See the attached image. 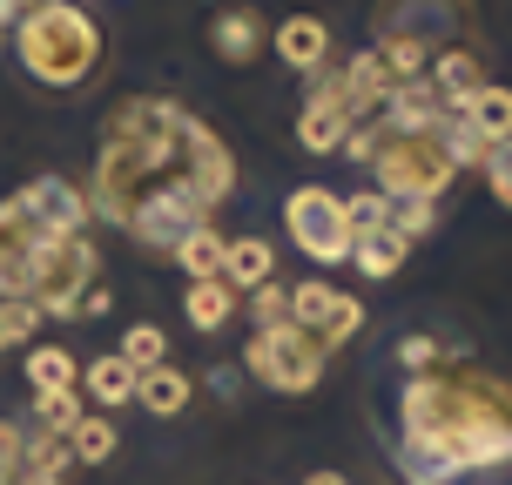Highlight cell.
<instances>
[{
	"label": "cell",
	"instance_id": "cell-1",
	"mask_svg": "<svg viewBox=\"0 0 512 485\" xmlns=\"http://www.w3.org/2000/svg\"><path fill=\"white\" fill-rule=\"evenodd\" d=\"M81 196L88 216L128 230L142 250L176 256L182 236L209 230V216L236 196V155L176 95H128L108 108L95 189Z\"/></svg>",
	"mask_w": 512,
	"mask_h": 485
},
{
	"label": "cell",
	"instance_id": "cell-2",
	"mask_svg": "<svg viewBox=\"0 0 512 485\" xmlns=\"http://www.w3.org/2000/svg\"><path fill=\"white\" fill-rule=\"evenodd\" d=\"M512 465V378L479 358L411 371L398 391V472L411 485H452Z\"/></svg>",
	"mask_w": 512,
	"mask_h": 485
},
{
	"label": "cell",
	"instance_id": "cell-3",
	"mask_svg": "<svg viewBox=\"0 0 512 485\" xmlns=\"http://www.w3.org/2000/svg\"><path fill=\"white\" fill-rule=\"evenodd\" d=\"M88 196L68 176H34L0 203V297L34 304L54 324H75L81 290H95Z\"/></svg>",
	"mask_w": 512,
	"mask_h": 485
},
{
	"label": "cell",
	"instance_id": "cell-4",
	"mask_svg": "<svg viewBox=\"0 0 512 485\" xmlns=\"http://www.w3.org/2000/svg\"><path fill=\"white\" fill-rule=\"evenodd\" d=\"M14 54L41 88H88L102 68V21L81 0H34L14 21Z\"/></svg>",
	"mask_w": 512,
	"mask_h": 485
},
{
	"label": "cell",
	"instance_id": "cell-5",
	"mask_svg": "<svg viewBox=\"0 0 512 485\" xmlns=\"http://www.w3.org/2000/svg\"><path fill=\"white\" fill-rule=\"evenodd\" d=\"M243 364H250L256 384H270V391H283V398H310V391L324 384L331 351H324L310 331H297V324H277V331H250Z\"/></svg>",
	"mask_w": 512,
	"mask_h": 485
},
{
	"label": "cell",
	"instance_id": "cell-6",
	"mask_svg": "<svg viewBox=\"0 0 512 485\" xmlns=\"http://www.w3.org/2000/svg\"><path fill=\"white\" fill-rule=\"evenodd\" d=\"M283 230H290V243H297L310 263H344V256H351V236H344V196L317 189V182H304V189L283 203Z\"/></svg>",
	"mask_w": 512,
	"mask_h": 485
},
{
	"label": "cell",
	"instance_id": "cell-7",
	"mask_svg": "<svg viewBox=\"0 0 512 485\" xmlns=\"http://www.w3.org/2000/svg\"><path fill=\"white\" fill-rule=\"evenodd\" d=\"M472 21V0H378V41H418L452 48V34Z\"/></svg>",
	"mask_w": 512,
	"mask_h": 485
},
{
	"label": "cell",
	"instance_id": "cell-8",
	"mask_svg": "<svg viewBox=\"0 0 512 485\" xmlns=\"http://www.w3.org/2000/svg\"><path fill=\"white\" fill-rule=\"evenodd\" d=\"M290 324L310 331L324 351H331V344H344V337L364 331V304L351 297V290L324 283V277H304V283H290Z\"/></svg>",
	"mask_w": 512,
	"mask_h": 485
},
{
	"label": "cell",
	"instance_id": "cell-9",
	"mask_svg": "<svg viewBox=\"0 0 512 485\" xmlns=\"http://www.w3.org/2000/svg\"><path fill=\"white\" fill-rule=\"evenodd\" d=\"M351 128H358V122H351V108H344V88H337V75H310L304 115H297V142H304L310 155H337Z\"/></svg>",
	"mask_w": 512,
	"mask_h": 485
},
{
	"label": "cell",
	"instance_id": "cell-10",
	"mask_svg": "<svg viewBox=\"0 0 512 485\" xmlns=\"http://www.w3.org/2000/svg\"><path fill=\"white\" fill-rule=\"evenodd\" d=\"M270 48L290 75H324V61H331V21H317V14H290V21L270 27Z\"/></svg>",
	"mask_w": 512,
	"mask_h": 485
},
{
	"label": "cell",
	"instance_id": "cell-11",
	"mask_svg": "<svg viewBox=\"0 0 512 485\" xmlns=\"http://www.w3.org/2000/svg\"><path fill=\"white\" fill-rule=\"evenodd\" d=\"M209 48L223 54L230 68H250L256 54L270 48V27H263V14H250V7H230V14L209 21Z\"/></svg>",
	"mask_w": 512,
	"mask_h": 485
},
{
	"label": "cell",
	"instance_id": "cell-12",
	"mask_svg": "<svg viewBox=\"0 0 512 485\" xmlns=\"http://www.w3.org/2000/svg\"><path fill=\"white\" fill-rule=\"evenodd\" d=\"M425 81L438 88V102H445V108H465V95H472V88H486V68H479V54H472V48H459V41H452V48L432 54Z\"/></svg>",
	"mask_w": 512,
	"mask_h": 485
},
{
	"label": "cell",
	"instance_id": "cell-13",
	"mask_svg": "<svg viewBox=\"0 0 512 485\" xmlns=\"http://www.w3.org/2000/svg\"><path fill=\"white\" fill-rule=\"evenodd\" d=\"M337 88H344V108H351V122H371V115L384 108V95H391V75H384L378 54L364 48L358 61H351V68L337 75Z\"/></svg>",
	"mask_w": 512,
	"mask_h": 485
},
{
	"label": "cell",
	"instance_id": "cell-14",
	"mask_svg": "<svg viewBox=\"0 0 512 485\" xmlns=\"http://www.w3.org/2000/svg\"><path fill=\"white\" fill-rule=\"evenodd\" d=\"M189 398H196V378H189V371H176V364H155V371H142V378H135V405L155 411V418H182V411H189Z\"/></svg>",
	"mask_w": 512,
	"mask_h": 485
},
{
	"label": "cell",
	"instance_id": "cell-15",
	"mask_svg": "<svg viewBox=\"0 0 512 485\" xmlns=\"http://www.w3.org/2000/svg\"><path fill=\"white\" fill-rule=\"evenodd\" d=\"M223 283H230V290H263V283H277V250H270L263 236H230Z\"/></svg>",
	"mask_w": 512,
	"mask_h": 485
},
{
	"label": "cell",
	"instance_id": "cell-16",
	"mask_svg": "<svg viewBox=\"0 0 512 485\" xmlns=\"http://www.w3.org/2000/svg\"><path fill=\"white\" fill-rule=\"evenodd\" d=\"M459 122L472 128V135H486V142H506V135H512V88H499V81L472 88L465 108H459Z\"/></svg>",
	"mask_w": 512,
	"mask_h": 485
},
{
	"label": "cell",
	"instance_id": "cell-17",
	"mask_svg": "<svg viewBox=\"0 0 512 485\" xmlns=\"http://www.w3.org/2000/svg\"><path fill=\"white\" fill-rule=\"evenodd\" d=\"M182 317H189L203 337L223 331V324L236 317V290H230L223 277H216V283H189V290H182Z\"/></svg>",
	"mask_w": 512,
	"mask_h": 485
},
{
	"label": "cell",
	"instance_id": "cell-18",
	"mask_svg": "<svg viewBox=\"0 0 512 485\" xmlns=\"http://www.w3.org/2000/svg\"><path fill=\"white\" fill-rule=\"evenodd\" d=\"M223 256H230V236L216 230V223L176 243V263L189 270V283H216V277H223Z\"/></svg>",
	"mask_w": 512,
	"mask_h": 485
},
{
	"label": "cell",
	"instance_id": "cell-19",
	"mask_svg": "<svg viewBox=\"0 0 512 485\" xmlns=\"http://www.w3.org/2000/svg\"><path fill=\"white\" fill-rule=\"evenodd\" d=\"M81 391H88L102 411H122L128 398H135V371H128V364L108 351V358H95L88 371H81Z\"/></svg>",
	"mask_w": 512,
	"mask_h": 485
},
{
	"label": "cell",
	"instance_id": "cell-20",
	"mask_svg": "<svg viewBox=\"0 0 512 485\" xmlns=\"http://www.w3.org/2000/svg\"><path fill=\"white\" fill-rule=\"evenodd\" d=\"M27 384H34V398H48V391H75V358H68L61 344L27 351Z\"/></svg>",
	"mask_w": 512,
	"mask_h": 485
},
{
	"label": "cell",
	"instance_id": "cell-21",
	"mask_svg": "<svg viewBox=\"0 0 512 485\" xmlns=\"http://www.w3.org/2000/svg\"><path fill=\"white\" fill-rule=\"evenodd\" d=\"M411 256V243H398V236L384 230V236H364V243H351V263H358V277H398V263Z\"/></svg>",
	"mask_w": 512,
	"mask_h": 485
},
{
	"label": "cell",
	"instance_id": "cell-22",
	"mask_svg": "<svg viewBox=\"0 0 512 485\" xmlns=\"http://www.w3.org/2000/svg\"><path fill=\"white\" fill-rule=\"evenodd\" d=\"M384 223H391V203H384L378 189L344 196V236H351V243H364V236H384Z\"/></svg>",
	"mask_w": 512,
	"mask_h": 485
},
{
	"label": "cell",
	"instance_id": "cell-23",
	"mask_svg": "<svg viewBox=\"0 0 512 485\" xmlns=\"http://www.w3.org/2000/svg\"><path fill=\"white\" fill-rule=\"evenodd\" d=\"M81 418H88V411H81L75 391H48V398H34V432H48V438H68Z\"/></svg>",
	"mask_w": 512,
	"mask_h": 485
},
{
	"label": "cell",
	"instance_id": "cell-24",
	"mask_svg": "<svg viewBox=\"0 0 512 485\" xmlns=\"http://www.w3.org/2000/svg\"><path fill=\"white\" fill-rule=\"evenodd\" d=\"M68 459L108 465V459H115V425H108V418H81L75 432H68Z\"/></svg>",
	"mask_w": 512,
	"mask_h": 485
},
{
	"label": "cell",
	"instance_id": "cell-25",
	"mask_svg": "<svg viewBox=\"0 0 512 485\" xmlns=\"http://www.w3.org/2000/svg\"><path fill=\"white\" fill-rule=\"evenodd\" d=\"M162 351H169V337H162V324H135V331L122 337V351H115V358H122L128 371L142 378V371H155V364H162Z\"/></svg>",
	"mask_w": 512,
	"mask_h": 485
},
{
	"label": "cell",
	"instance_id": "cell-26",
	"mask_svg": "<svg viewBox=\"0 0 512 485\" xmlns=\"http://www.w3.org/2000/svg\"><path fill=\"white\" fill-rule=\"evenodd\" d=\"M438 209L445 203H391V223H384V230L398 236V243H418V236L438 230Z\"/></svg>",
	"mask_w": 512,
	"mask_h": 485
},
{
	"label": "cell",
	"instance_id": "cell-27",
	"mask_svg": "<svg viewBox=\"0 0 512 485\" xmlns=\"http://www.w3.org/2000/svg\"><path fill=\"white\" fill-rule=\"evenodd\" d=\"M250 317H256V331H277V324H290V290H283V283H263V290H250Z\"/></svg>",
	"mask_w": 512,
	"mask_h": 485
},
{
	"label": "cell",
	"instance_id": "cell-28",
	"mask_svg": "<svg viewBox=\"0 0 512 485\" xmlns=\"http://www.w3.org/2000/svg\"><path fill=\"white\" fill-rule=\"evenodd\" d=\"M34 324H41V310H34V304H14V297H0V351L27 344V337H34Z\"/></svg>",
	"mask_w": 512,
	"mask_h": 485
},
{
	"label": "cell",
	"instance_id": "cell-29",
	"mask_svg": "<svg viewBox=\"0 0 512 485\" xmlns=\"http://www.w3.org/2000/svg\"><path fill=\"white\" fill-rule=\"evenodd\" d=\"M27 479V432L21 425H0V485Z\"/></svg>",
	"mask_w": 512,
	"mask_h": 485
},
{
	"label": "cell",
	"instance_id": "cell-30",
	"mask_svg": "<svg viewBox=\"0 0 512 485\" xmlns=\"http://www.w3.org/2000/svg\"><path fill=\"white\" fill-rule=\"evenodd\" d=\"M445 358H452V344H438V337H405V344H398L405 378H411V371H432V364H445Z\"/></svg>",
	"mask_w": 512,
	"mask_h": 485
},
{
	"label": "cell",
	"instance_id": "cell-31",
	"mask_svg": "<svg viewBox=\"0 0 512 485\" xmlns=\"http://www.w3.org/2000/svg\"><path fill=\"white\" fill-rule=\"evenodd\" d=\"M479 176H486L492 196L512 209V135H506V142H492V155H486V169H479Z\"/></svg>",
	"mask_w": 512,
	"mask_h": 485
},
{
	"label": "cell",
	"instance_id": "cell-32",
	"mask_svg": "<svg viewBox=\"0 0 512 485\" xmlns=\"http://www.w3.org/2000/svg\"><path fill=\"white\" fill-rule=\"evenodd\" d=\"M75 317H108V290H81V310Z\"/></svg>",
	"mask_w": 512,
	"mask_h": 485
},
{
	"label": "cell",
	"instance_id": "cell-33",
	"mask_svg": "<svg viewBox=\"0 0 512 485\" xmlns=\"http://www.w3.org/2000/svg\"><path fill=\"white\" fill-rule=\"evenodd\" d=\"M27 7H34V0H0V27H14L27 14Z\"/></svg>",
	"mask_w": 512,
	"mask_h": 485
},
{
	"label": "cell",
	"instance_id": "cell-34",
	"mask_svg": "<svg viewBox=\"0 0 512 485\" xmlns=\"http://www.w3.org/2000/svg\"><path fill=\"white\" fill-rule=\"evenodd\" d=\"M21 485H61V472H27Z\"/></svg>",
	"mask_w": 512,
	"mask_h": 485
}]
</instances>
